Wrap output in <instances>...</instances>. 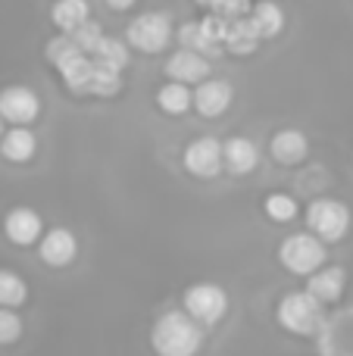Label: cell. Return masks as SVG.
<instances>
[{
    "label": "cell",
    "instance_id": "6da1fadb",
    "mask_svg": "<svg viewBox=\"0 0 353 356\" xmlns=\"http://www.w3.org/2000/svg\"><path fill=\"white\" fill-rule=\"evenodd\" d=\"M150 347L156 356H194L204 347V325L191 313L166 309L150 328Z\"/></svg>",
    "mask_w": 353,
    "mask_h": 356
},
{
    "label": "cell",
    "instance_id": "7a4b0ae2",
    "mask_svg": "<svg viewBox=\"0 0 353 356\" xmlns=\"http://www.w3.org/2000/svg\"><path fill=\"white\" fill-rule=\"evenodd\" d=\"M325 303L319 297H313L310 291H294V294H285L279 300V325L291 334H313L316 328H322L325 313H322Z\"/></svg>",
    "mask_w": 353,
    "mask_h": 356
},
{
    "label": "cell",
    "instance_id": "3957f363",
    "mask_svg": "<svg viewBox=\"0 0 353 356\" xmlns=\"http://www.w3.org/2000/svg\"><path fill=\"white\" fill-rule=\"evenodd\" d=\"M279 263L291 275H313L319 266H325V241L316 238L310 228L288 234L279 247Z\"/></svg>",
    "mask_w": 353,
    "mask_h": 356
},
{
    "label": "cell",
    "instance_id": "277c9868",
    "mask_svg": "<svg viewBox=\"0 0 353 356\" xmlns=\"http://www.w3.org/2000/svg\"><path fill=\"white\" fill-rule=\"evenodd\" d=\"M306 228L325 244H335L347 234L350 228V209L335 197H319L306 207Z\"/></svg>",
    "mask_w": 353,
    "mask_h": 356
},
{
    "label": "cell",
    "instance_id": "5b68a950",
    "mask_svg": "<svg viewBox=\"0 0 353 356\" xmlns=\"http://www.w3.org/2000/svg\"><path fill=\"white\" fill-rule=\"evenodd\" d=\"M185 313H191L200 325H216L229 313V294L216 282H197L185 291Z\"/></svg>",
    "mask_w": 353,
    "mask_h": 356
},
{
    "label": "cell",
    "instance_id": "8992f818",
    "mask_svg": "<svg viewBox=\"0 0 353 356\" xmlns=\"http://www.w3.org/2000/svg\"><path fill=\"white\" fill-rule=\"evenodd\" d=\"M129 44L144 54H160L166 50V44L172 41V22L166 13H141L138 19H131L129 31H125Z\"/></svg>",
    "mask_w": 353,
    "mask_h": 356
},
{
    "label": "cell",
    "instance_id": "52a82bcc",
    "mask_svg": "<svg viewBox=\"0 0 353 356\" xmlns=\"http://www.w3.org/2000/svg\"><path fill=\"white\" fill-rule=\"evenodd\" d=\"M41 113V100L31 88L25 85H10L0 91V116L10 125H31Z\"/></svg>",
    "mask_w": 353,
    "mask_h": 356
},
{
    "label": "cell",
    "instance_id": "ba28073f",
    "mask_svg": "<svg viewBox=\"0 0 353 356\" xmlns=\"http://www.w3.org/2000/svg\"><path fill=\"white\" fill-rule=\"evenodd\" d=\"M185 169L197 178H213L222 172V144L216 138H197L185 147V156H181Z\"/></svg>",
    "mask_w": 353,
    "mask_h": 356
},
{
    "label": "cell",
    "instance_id": "9c48e42d",
    "mask_svg": "<svg viewBox=\"0 0 353 356\" xmlns=\"http://www.w3.org/2000/svg\"><path fill=\"white\" fill-rule=\"evenodd\" d=\"M3 234L16 247H31V244H38V241H41L44 222H41V216H38L31 207H13L10 213L3 216Z\"/></svg>",
    "mask_w": 353,
    "mask_h": 356
},
{
    "label": "cell",
    "instance_id": "30bf717a",
    "mask_svg": "<svg viewBox=\"0 0 353 356\" xmlns=\"http://www.w3.org/2000/svg\"><path fill=\"white\" fill-rule=\"evenodd\" d=\"M38 253H41V259L47 266L63 269V266H69L75 259L79 241H75V234L69 232V228H50V232L41 234V241H38Z\"/></svg>",
    "mask_w": 353,
    "mask_h": 356
},
{
    "label": "cell",
    "instance_id": "8fae6325",
    "mask_svg": "<svg viewBox=\"0 0 353 356\" xmlns=\"http://www.w3.org/2000/svg\"><path fill=\"white\" fill-rule=\"evenodd\" d=\"M166 75L172 81H185V85H194V81H204L210 75V63L200 50L191 47H181L175 50L172 56L166 60Z\"/></svg>",
    "mask_w": 353,
    "mask_h": 356
},
{
    "label": "cell",
    "instance_id": "7c38bea8",
    "mask_svg": "<svg viewBox=\"0 0 353 356\" xmlns=\"http://www.w3.org/2000/svg\"><path fill=\"white\" fill-rule=\"evenodd\" d=\"M194 106H197L200 116H222L231 106V85L222 79H204L197 81V91H194Z\"/></svg>",
    "mask_w": 353,
    "mask_h": 356
},
{
    "label": "cell",
    "instance_id": "4fadbf2b",
    "mask_svg": "<svg viewBox=\"0 0 353 356\" xmlns=\"http://www.w3.org/2000/svg\"><path fill=\"white\" fill-rule=\"evenodd\" d=\"M260 163V147L250 138H229L222 144V166L231 175H247Z\"/></svg>",
    "mask_w": 353,
    "mask_h": 356
},
{
    "label": "cell",
    "instance_id": "5bb4252c",
    "mask_svg": "<svg viewBox=\"0 0 353 356\" xmlns=\"http://www.w3.org/2000/svg\"><path fill=\"white\" fill-rule=\"evenodd\" d=\"M269 150H272V156L281 166H297V163L306 160V154H310V141H306V135L300 129H281L272 135Z\"/></svg>",
    "mask_w": 353,
    "mask_h": 356
},
{
    "label": "cell",
    "instance_id": "9a60e30c",
    "mask_svg": "<svg viewBox=\"0 0 353 356\" xmlns=\"http://www.w3.org/2000/svg\"><path fill=\"white\" fill-rule=\"evenodd\" d=\"M306 278H310V282H306V291H310L313 297H319L322 303L341 300L344 282H347V275H344L341 266H319V269Z\"/></svg>",
    "mask_w": 353,
    "mask_h": 356
},
{
    "label": "cell",
    "instance_id": "2e32d148",
    "mask_svg": "<svg viewBox=\"0 0 353 356\" xmlns=\"http://www.w3.org/2000/svg\"><path fill=\"white\" fill-rule=\"evenodd\" d=\"M56 69H60V75H63V81H66L69 91L72 94H88V88H91V75H94L91 54L79 50V54H72L69 60H63Z\"/></svg>",
    "mask_w": 353,
    "mask_h": 356
},
{
    "label": "cell",
    "instance_id": "e0dca14e",
    "mask_svg": "<svg viewBox=\"0 0 353 356\" xmlns=\"http://www.w3.org/2000/svg\"><path fill=\"white\" fill-rule=\"evenodd\" d=\"M35 150H38V138L28 131V125H13L0 138V154L10 163H28L35 156Z\"/></svg>",
    "mask_w": 353,
    "mask_h": 356
},
{
    "label": "cell",
    "instance_id": "ac0fdd59",
    "mask_svg": "<svg viewBox=\"0 0 353 356\" xmlns=\"http://www.w3.org/2000/svg\"><path fill=\"white\" fill-rule=\"evenodd\" d=\"M263 35L260 29H256L254 16H241V19H231L229 22V35H225V47L231 50V54L244 56V54H254L256 47H260Z\"/></svg>",
    "mask_w": 353,
    "mask_h": 356
},
{
    "label": "cell",
    "instance_id": "d6986e66",
    "mask_svg": "<svg viewBox=\"0 0 353 356\" xmlns=\"http://www.w3.org/2000/svg\"><path fill=\"white\" fill-rule=\"evenodd\" d=\"M156 106L163 113H169V116H181V113H188L194 106V94L188 91L185 81L169 79V85H163L160 94H156Z\"/></svg>",
    "mask_w": 353,
    "mask_h": 356
},
{
    "label": "cell",
    "instance_id": "ffe728a7",
    "mask_svg": "<svg viewBox=\"0 0 353 356\" xmlns=\"http://www.w3.org/2000/svg\"><path fill=\"white\" fill-rule=\"evenodd\" d=\"M50 19L60 31H72L91 19V10H88V0H56L54 10H50Z\"/></svg>",
    "mask_w": 353,
    "mask_h": 356
},
{
    "label": "cell",
    "instance_id": "44dd1931",
    "mask_svg": "<svg viewBox=\"0 0 353 356\" xmlns=\"http://www.w3.org/2000/svg\"><path fill=\"white\" fill-rule=\"evenodd\" d=\"M250 16H254V22H256V29H260L263 38H275L281 29H285V13H281V6L272 3V0H260Z\"/></svg>",
    "mask_w": 353,
    "mask_h": 356
},
{
    "label": "cell",
    "instance_id": "7402d4cb",
    "mask_svg": "<svg viewBox=\"0 0 353 356\" xmlns=\"http://www.w3.org/2000/svg\"><path fill=\"white\" fill-rule=\"evenodd\" d=\"M119 88H122L119 69H110V66H104V63L94 60V75H91V88H88V94H97V97H116Z\"/></svg>",
    "mask_w": 353,
    "mask_h": 356
},
{
    "label": "cell",
    "instance_id": "603a6c76",
    "mask_svg": "<svg viewBox=\"0 0 353 356\" xmlns=\"http://www.w3.org/2000/svg\"><path fill=\"white\" fill-rule=\"evenodd\" d=\"M25 297H28V288H25L22 278L13 269H0V307L16 309L19 303H25Z\"/></svg>",
    "mask_w": 353,
    "mask_h": 356
},
{
    "label": "cell",
    "instance_id": "cb8c5ba5",
    "mask_svg": "<svg viewBox=\"0 0 353 356\" xmlns=\"http://www.w3.org/2000/svg\"><path fill=\"white\" fill-rule=\"evenodd\" d=\"M91 56H94L97 63H104V66L119 69V72L129 66V50H125V44L116 41V38H104V41L97 44V50H94Z\"/></svg>",
    "mask_w": 353,
    "mask_h": 356
},
{
    "label": "cell",
    "instance_id": "d4e9b609",
    "mask_svg": "<svg viewBox=\"0 0 353 356\" xmlns=\"http://www.w3.org/2000/svg\"><path fill=\"white\" fill-rule=\"evenodd\" d=\"M179 41H181V47H191V50H200L204 56H216L219 50L210 44V38L204 35V25L200 22H185L179 29Z\"/></svg>",
    "mask_w": 353,
    "mask_h": 356
},
{
    "label": "cell",
    "instance_id": "484cf974",
    "mask_svg": "<svg viewBox=\"0 0 353 356\" xmlns=\"http://www.w3.org/2000/svg\"><path fill=\"white\" fill-rule=\"evenodd\" d=\"M263 209H266V216L272 222H291L297 216V200L291 194H269L263 200Z\"/></svg>",
    "mask_w": 353,
    "mask_h": 356
},
{
    "label": "cell",
    "instance_id": "4316f807",
    "mask_svg": "<svg viewBox=\"0 0 353 356\" xmlns=\"http://www.w3.org/2000/svg\"><path fill=\"white\" fill-rule=\"evenodd\" d=\"M66 35H72V41L79 44V47L85 50V54H94V50H97V44L104 41V31H100V25H97V22H91V19H88V22H81L79 29L66 31Z\"/></svg>",
    "mask_w": 353,
    "mask_h": 356
},
{
    "label": "cell",
    "instance_id": "83f0119b",
    "mask_svg": "<svg viewBox=\"0 0 353 356\" xmlns=\"http://www.w3.org/2000/svg\"><path fill=\"white\" fill-rule=\"evenodd\" d=\"M22 334V319L13 313V307H0V344H16Z\"/></svg>",
    "mask_w": 353,
    "mask_h": 356
},
{
    "label": "cell",
    "instance_id": "f1b7e54d",
    "mask_svg": "<svg viewBox=\"0 0 353 356\" xmlns=\"http://www.w3.org/2000/svg\"><path fill=\"white\" fill-rule=\"evenodd\" d=\"M79 50H81V47L72 41V35H66V31H63L60 38H54V41L47 44V60L54 63V66H60L63 60H69V56L79 54Z\"/></svg>",
    "mask_w": 353,
    "mask_h": 356
},
{
    "label": "cell",
    "instance_id": "f546056e",
    "mask_svg": "<svg viewBox=\"0 0 353 356\" xmlns=\"http://www.w3.org/2000/svg\"><path fill=\"white\" fill-rule=\"evenodd\" d=\"M210 10L222 19H241L250 13V0H213Z\"/></svg>",
    "mask_w": 353,
    "mask_h": 356
},
{
    "label": "cell",
    "instance_id": "4dcf8cb0",
    "mask_svg": "<svg viewBox=\"0 0 353 356\" xmlns=\"http://www.w3.org/2000/svg\"><path fill=\"white\" fill-rule=\"evenodd\" d=\"M106 6L110 10H129V6H135V0H106Z\"/></svg>",
    "mask_w": 353,
    "mask_h": 356
},
{
    "label": "cell",
    "instance_id": "1f68e13d",
    "mask_svg": "<svg viewBox=\"0 0 353 356\" xmlns=\"http://www.w3.org/2000/svg\"><path fill=\"white\" fill-rule=\"evenodd\" d=\"M197 3H200V6H213V0H197Z\"/></svg>",
    "mask_w": 353,
    "mask_h": 356
},
{
    "label": "cell",
    "instance_id": "d6a6232c",
    "mask_svg": "<svg viewBox=\"0 0 353 356\" xmlns=\"http://www.w3.org/2000/svg\"><path fill=\"white\" fill-rule=\"evenodd\" d=\"M0 138H3V116H0Z\"/></svg>",
    "mask_w": 353,
    "mask_h": 356
}]
</instances>
